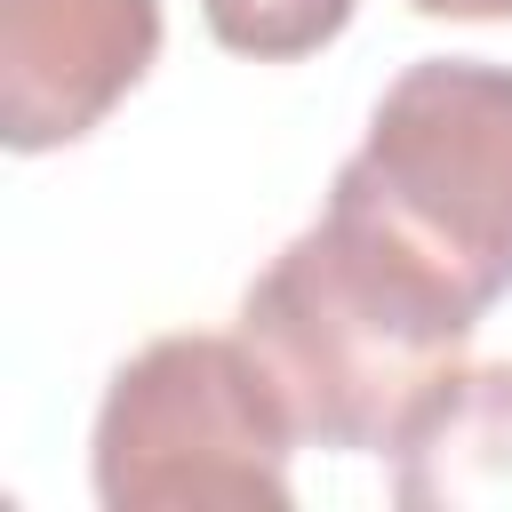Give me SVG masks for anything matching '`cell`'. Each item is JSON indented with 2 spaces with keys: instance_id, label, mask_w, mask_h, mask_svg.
<instances>
[{
  "instance_id": "3",
  "label": "cell",
  "mask_w": 512,
  "mask_h": 512,
  "mask_svg": "<svg viewBox=\"0 0 512 512\" xmlns=\"http://www.w3.org/2000/svg\"><path fill=\"white\" fill-rule=\"evenodd\" d=\"M296 416L232 336H152L104 384L88 480L104 512H288Z\"/></svg>"
},
{
  "instance_id": "6",
  "label": "cell",
  "mask_w": 512,
  "mask_h": 512,
  "mask_svg": "<svg viewBox=\"0 0 512 512\" xmlns=\"http://www.w3.org/2000/svg\"><path fill=\"white\" fill-rule=\"evenodd\" d=\"M216 48L248 64H296L352 24V0H200Z\"/></svg>"
},
{
  "instance_id": "2",
  "label": "cell",
  "mask_w": 512,
  "mask_h": 512,
  "mask_svg": "<svg viewBox=\"0 0 512 512\" xmlns=\"http://www.w3.org/2000/svg\"><path fill=\"white\" fill-rule=\"evenodd\" d=\"M328 200L424 256L472 312L512 296V64H408L376 96Z\"/></svg>"
},
{
  "instance_id": "7",
  "label": "cell",
  "mask_w": 512,
  "mask_h": 512,
  "mask_svg": "<svg viewBox=\"0 0 512 512\" xmlns=\"http://www.w3.org/2000/svg\"><path fill=\"white\" fill-rule=\"evenodd\" d=\"M416 16H456V24H504L512 0H408Z\"/></svg>"
},
{
  "instance_id": "4",
  "label": "cell",
  "mask_w": 512,
  "mask_h": 512,
  "mask_svg": "<svg viewBox=\"0 0 512 512\" xmlns=\"http://www.w3.org/2000/svg\"><path fill=\"white\" fill-rule=\"evenodd\" d=\"M160 0H0V144L56 152L152 72Z\"/></svg>"
},
{
  "instance_id": "5",
  "label": "cell",
  "mask_w": 512,
  "mask_h": 512,
  "mask_svg": "<svg viewBox=\"0 0 512 512\" xmlns=\"http://www.w3.org/2000/svg\"><path fill=\"white\" fill-rule=\"evenodd\" d=\"M408 512H512V360L456 368L392 440Z\"/></svg>"
},
{
  "instance_id": "1",
  "label": "cell",
  "mask_w": 512,
  "mask_h": 512,
  "mask_svg": "<svg viewBox=\"0 0 512 512\" xmlns=\"http://www.w3.org/2000/svg\"><path fill=\"white\" fill-rule=\"evenodd\" d=\"M480 312L352 208H320L240 296V344L312 448L384 456L464 368Z\"/></svg>"
}]
</instances>
